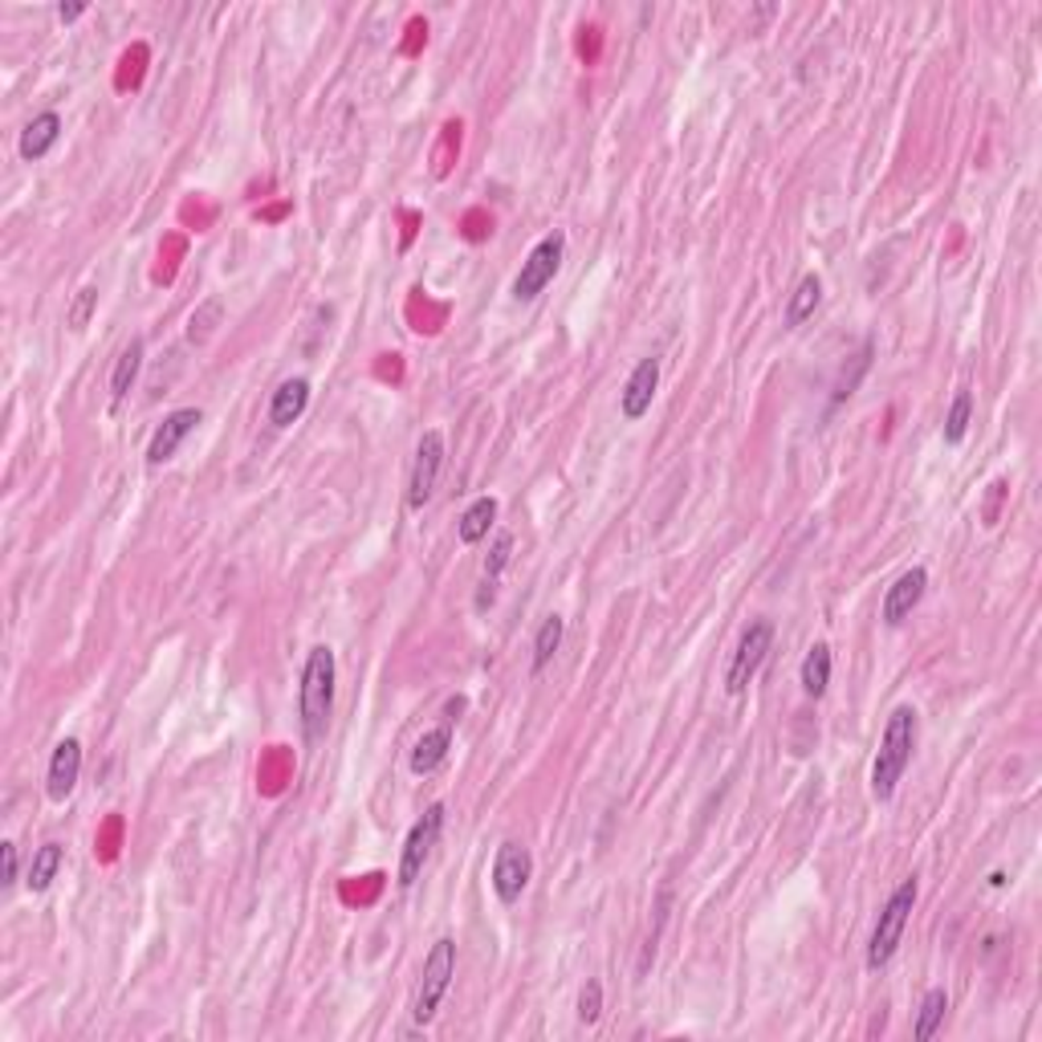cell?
Returning <instances> with one entry per match:
<instances>
[{
	"label": "cell",
	"instance_id": "ffe728a7",
	"mask_svg": "<svg viewBox=\"0 0 1042 1042\" xmlns=\"http://www.w3.org/2000/svg\"><path fill=\"white\" fill-rule=\"evenodd\" d=\"M818 302H823V282H818L815 273H806L803 282L794 285L790 306H786V326H790V331H798V326H803V322L818 309Z\"/></svg>",
	"mask_w": 1042,
	"mask_h": 1042
},
{
	"label": "cell",
	"instance_id": "30bf717a",
	"mask_svg": "<svg viewBox=\"0 0 1042 1042\" xmlns=\"http://www.w3.org/2000/svg\"><path fill=\"white\" fill-rule=\"evenodd\" d=\"M656 387H660V358L648 355L636 363V371L628 375V383H623V391H619V412H623V420H643V415L651 412V400H656Z\"/></svg>",
	"mask_w": 1042,
	"mask_h": 1042
},
{
	"label": "cell",
	"instance_id": "5b68a950",
	"mask_svg": "<svg viewBox=\"0 0 1042 1042\" xmlns=\"http://www.w3.org/2000/svg\"><path fill=\"white\" fill-rule=\"evenodd\" d=\"M562 257H567V237L562 233H550L530 249V257L521 260L518 277H513V297L518 302H533L542 294L545 285L554 282L558 269H562Z\"/></svg>",
	"mask_w": 1042,
	"mask_h": 1042
},
{
	"label": "cell",
	"instance_id": "ba28073f",
	"mask_svg": "<svg viewBox=\"0 0 1042 1042\" xmlns=\"http://www.w3.org/2000/svg\"><path fill=\"white\" fill-rule=\"evenodd\" d=\"M533 879V855L525 843H501L498 859H493V872H489V884L498 892L501 904H518L521 892L530 888Z\"/></svg>",
	"mask_w": 1042,
	"mask_h": 1042
},
{
	"label": "cell",
	"instance_id": "6da1fadb",
	"mask_svg": "<svg viewBox=\"0 0 1042 1042\" xmlns=\"http://www.w3.org/2000/svg\"><path fill=\"white\" fill-rule=\"evenodd\" d=\"M334 680H338L334 648H326V643L309 648L306 668H302V688H297V721H302L306 746H318L322 737H326V729H331Z\"/></svg>",
	"mask_w": 1042,
	"mask_h": 1042
},
{
	"label": "cell",
	"instance_id": "4316f807",
	"mask_svg": "<svg viewBox=\"0 0 1042 1042\" xmlns=\"http://www.w3.org/2000/svg\"><path fill=\"white\" fill-rule=\"evenodd\" d=\"M216 322H220V302H204L188 322V338L191 343H208V334L216 331Z\"/></svg>",
	"mask_w": 1042,
	"mask_h": 1042
},
{
	"label": "cell",
	"instance_id": "9a60e30c",
	"mask_svg": "<svg viewBox=\"0 0 1042 1042\" xmlns=\"http://www.w3.org/2000/svg\"><path fill=\"white\" fill-rule=\"evenodd\" d=\"M58 139H61V115H58V110L37 115V119L21 130V159H24V164L46 159V155L53 151V142H58Z\"/></svg>",
	"mask_w": 1042,
	"mask_h": 1042
},
{
	"label": "cell",
	"instance_id": "f546056e",
	"mask_svg": "<svg viewBox=\"0 0 1042 1042\" xmlns=\"http://www.w3.org/2000/svg\"><path fill=\"white\" fill-rule=\"evenodd\" d=\"M82 12H86V4H82V0H70V4H58V17H61V21H66V24H70V21H78Z\"/></svg>",
	"mask_w": 1042,
	"mask_h": 1042
},
{
	"label": "cell",
	"instance_id": "7a4b0ae2",
	"mask_svg": "<svg viewBox=\"0 0 1042 1042\" xmlns=\"http://www.w3.org/2000/svg\"><path fill=\"white\" fill-rule=\"evenodd\" d=\"M916 737H921L916 709H912V705H896V709L888 712L884 737H879L876 761H872V794H876V803H888L892 794H896L912 754H916Z\"/></svg>",
	"mask_w": 1042,
	"mask_h": 1042
},
{
	"label": "cell",
	"instance_id": "5bb4252c",
	"mask_svg": "<svg viewBox=\"0 0 1042 1042\" xmlns=\"http://www.w3.org/2000/svg\"><path fill=\"white\" fill-rule=\"evenodd\" d=\"M306 407H309V380H285L269 400V424L273 427L297 424L306 415Z\"/></svg>",
	"mask_w": 1042,
	"mask_h": 1042
},
{
	"label": "cell",
	"instance_id": "8fae6325",
	"mask_svg": "<svg viewBox=\"0 0 1042 1042\" xmlns=\"http://www.w3.org/2000/svg\"><path fill=\"white\" fill-rule=\"evenodd\" d=\"M924 591H928V570L924 567H912L904 570L901 579L892 582L888 591H884V607H879V619L888 623V628H901L904 619L921 607Z\"/></svg>",
	"mask_w": 1042,
	"mask_h": 1042
},
{
	"label": "cell",
	"instance_id": "e0dca14e",
	"mask_svg": "<svg viewBox=\"0 0 1042 1042\" xmlns=\"http://www.w3.org/2000/svg\"><path fill=\"white\" fill-rule=\"evenodd\" d=\"M830 668H835V656H830V643H810V651L803 656V672H798V680H803V692L806 697H823L830 685Z\"/></svg>",
	"mask_w": 1042,
	"mask_h": 1042
},
{
	"label": "cell",
	"instance_id": "7c38bea8",
	"mask_svg": "<svg viewBox=\"0 0 1042 1042\" xmlns=\"http://www.w3.org/2000/svg\"><path fill=\"white\" fill-rule=\"evenodd\" d=\"M82 778V741L78 737H61L53 746V758H49V774H46V794L53 803H66Z\"/></svg>",
	"mask_w": 1042,
	"mask_h": 1042
},
{
	"label": "cell",
	"instance_id": "d6986e66",
	"mask_svg": "<svg viewBox=\"0 0 1042 1042\" xmlns=\"http://www.w3.org/2000/svg\"><path fill=\"white\" fill-rule=\"evenodd\" d=\"M139 371H142V338H130L122 346V355L115 358V371H110V400L115 403L127 400L135 380H139Z\"/></svg>",
	"mask_w": 1042,
	"mask_h": 1042
},
{
	"label": "cell",
	"instance_id": "484cf974",
	"mask_svg": "<svg viewBox=\"0 0 1042 1042\" xmlns=\"http://www.w3.org/2000/svg\"><path fill=\"white\" fill-rule=\"evenodd\" d=\"M510 558H513V533L501 530L498 538H493V545H489V558H485V570H481V579H485V582H498V579H501V570L510 567Z\"/></svg>",
	"mask_w": 1042,
	"mask_h": 1042
},
{
	"label": "cell",
	"instance_id": "8992f818",
	"mask_svg": "<svg viewBox=\"0 0 1042 1042\" xmlns=\"http://www.w3.org/2000/svg\"><path fill=\"white\" fill-rule=\"evenodd\" d=\"M770 643H774V623H766V619H758V623H749V628L741 631L734 660L725 668V692H729V697H741V692H746L749 680L758 676Z\"/></svg>",
	"mask_w": 1042,
	"mask_h": 1042
},
{
	"label": "cell",
	"instance_id": "4fadbf2b",
	"mask_svg": "<svg viewBox=\"0 0 1042 1042\" xmlns=\"http://www.w3.org/2000/svg\"><path fill=\"white\" fill-rule=\"evenodd\" d=\"M204 415L200 407H179V412H171L164 420V424L155 427L151 444H147V464H167L171 456L179 452V444L196 432V424H200Z\"/></svg>",
	"mask_w": 1042,
	"mask_h": 1042
},
{
	"label": "cell",
	"instance_id": "3957f363",
	"mask_svg": "<svg viewBox=\"0 0 1042 1042\" xmlns=\"http://www.w3.org/2000/svg\"><path fill=\"white\" fill-rule=\"evenodd\" d=\"M916 892H921L916 888V876H908V879H901L896 892L888 896L876 928H872V941H867V970H884V965L896 957V948H901V941H904V928H908V921H912V908H916Z\"/></svg>",
	"mask_w": 1042,
	"mask_h": 1042
},
{
	"label": "cell",
	"instance_id": "44dd1931",
	"mask_svg": "<svg viewBox=\"0 0 1042 1042\" xmlns=\"http://www.w3.org/2000/svg\"><path fill=\"white\" fill-rule=\"evenodd\" d=\"M493 521H498V498H476L473 505L461 513V525H456V533H461L464 545H476L489 533V525H493Z\"/></svg>",
	"mask_w": 1042,
	"mask_h": 1042
},
{
	"label": "cell",
	"instance_id": "cb8c5ba5",
	"mask_svg": "<svg viewBox=\"0 0 1042 1042\" xmlns=\"http://www.w3.org/2000/svg\"><path fill=\"white\" fill-rule=\"evenodd\" d=\"M970 420H973V395H970V391H957V395H953V403H948L945 427H941L945 444H961V440L970 436Z\"/></svg>",
	"mask_w": 1042,
	"mask_h": 1042
},
{
	"label": "cell",
	"instance_id": "f1b7e54d",
	"mask_svg": "<svg viewBox=\"0 0 1042 1042\" xmlns=\"http://www.w3.org/2000/svg\"><path fill=\"white\" fill-rule=\"evenodd\" d=\"M21 876V859H17V843H0V892L17 888Z\"/></svg>",
	"mask_w": 1042,
	"mask_h": 1042
},
{
	"label": "cell",
	"instance_id": "9c48e42d",
	"mask_svg": "<svg viewBox=\"0 0 1042 1042\" xmlns=\"http://www.w3.org/2000/svg\"><path fill=\"white\" fill-rule=\"evenodd\" d=\"M440 469H444V436L432 427V432H424L420 444H415L412 481H407V505H412V510H424L427 501H432L436 481H440Z\"/></svg>",
	"mask_w": 1042,
	"mask_h": 1042
},
{
	"label": "cell",
	"instance_id": "603a6c76",
	"mask_svg": "<svg viewBox=\"0 0 1042 1042\" xmlns=\"http://www.w3.org/2000/svg\"><path fill=\"white\" fill-rule=\"evenodd\" d=\"M562 631H567L562 616H545L542 619V628H538V636H533V660H530L533 672H542L545 663L554 660V651L562 648Z\"/></svg>",
	"mask_w": 1042,
	"mask_h": 1042
},
{
	"label": "cell",
	"instance_id": "2e32d148",
	"mask_svg": "<svg viewBox=\"0 0 1042 1042\" xmlns=\"http://www.w3.org/2000/svg\"><path fill=\"white\" fill-rule=\"evenodd\" d=\"M449 749H452V721H444V725H436V729H427V734L415 741L407 766H412V774L424 778V774L440 770V761L449 758Z\"/></svg>",
	"mask_w": 1042,
	"mask_h": 1042
},
{
	"label": "cell",
	"instance_id": "7402d4cb",
	"mask_svg": "<svg viewBox=\"0 0 1042 1042\" xmlns=\"http://www.w3.org/2000/svg\"><path fill=\"white\" fill-rule=\"evenodd\" d=\"M945 1010H948V994H945V990H928V994L921 997V1010H916V1026H912L916 1042H928L936 1031H941V1022H945Z\"/></svg>",
	"mask_w": 1042,
	"mask_h": 1042
},
{
	"label": "cell",
	"instance_id": "52a82bcc",
	"mask_svg": "<svg viewBox=\"0 0 1042 1042\" xmlns=\"http://www.w3.org/2000/svg\"><path fill=\"white\" fill-rule=\"evenodd\" d=\"M440 830H444V803H432L424 810V818L407 830V843H403V855H400V876H395L400 888H412L415 879L424 876V864H427V855H432V847H436Z\"/></svg>",
	"mask_w": 1042,
	"mask_h": 1042
},
{
	"label": "cell",
	"instance_id": "277c9868",
	"mask_svg": "<svg viewBox=\"0 0 1042 1042\" xmlns=\"http://www.w3.org/2000/svg\"><path fill=\"white\" fill-rule=\"evenodd\" d=\"M452 977H456V941H452V936H440L436 945H432V953L424 957V973H420V985H415V997H412V1019L420 1022V1026H427V1022L436 1019L440 1002H444V994L452 990Z\"/></svg>",
	"mask_w": 1042,
	"mask_h": 1042
},
{
	"label": "cell",
	"instance_id": "ac0fdd59",
	"mask_svg": "<svg viewBox=\"0 0 1042 1042\" xmlns=\"http://www.w3.org/2000/svg\"><path fill=\"white\" fill-rule=\"evenodd\" d=\"M61 864H66V852H61V843H46V847H37L33 852V864H29V892L33 896H46L49 888H53V879H58Z\"/></svg>",
	"mask_w": 1042,
	"mask_h": 1042
},
{
	"label": "cell",
	"instance_id": "83f0119b",
	"mask_svg": "<svg viewBox=\"0 0 1042 1042\" xmlns=\"http://www.w3.org/2000/svg\"><path fill=\"white\" fill-rule=\"evenodd\" d=\"M599 1014H603V982H587L579 994V1022L582 1026H594L599 1022Z\"/></svg>",
	"mask_w": 1042,
	"mask_h": 1042
},
{
	"label": "cell",
	"instance_id": "d4e9b609",
	"mask_svg": "<svg viewBox=\"0 0 1042 1042\" xmlns=\"http://www.w3.org/2000/svg\"><path fill=\"white\" fill-rule=\"evenodd\" d=\"M95 309H98V289L95 285H82V289L73 294L70 309H66V326H70V331H86L90 318H95Z\"/></svg>",
	"mask_w": 1042,
	"mask_h": 1042
}]
</instances>
